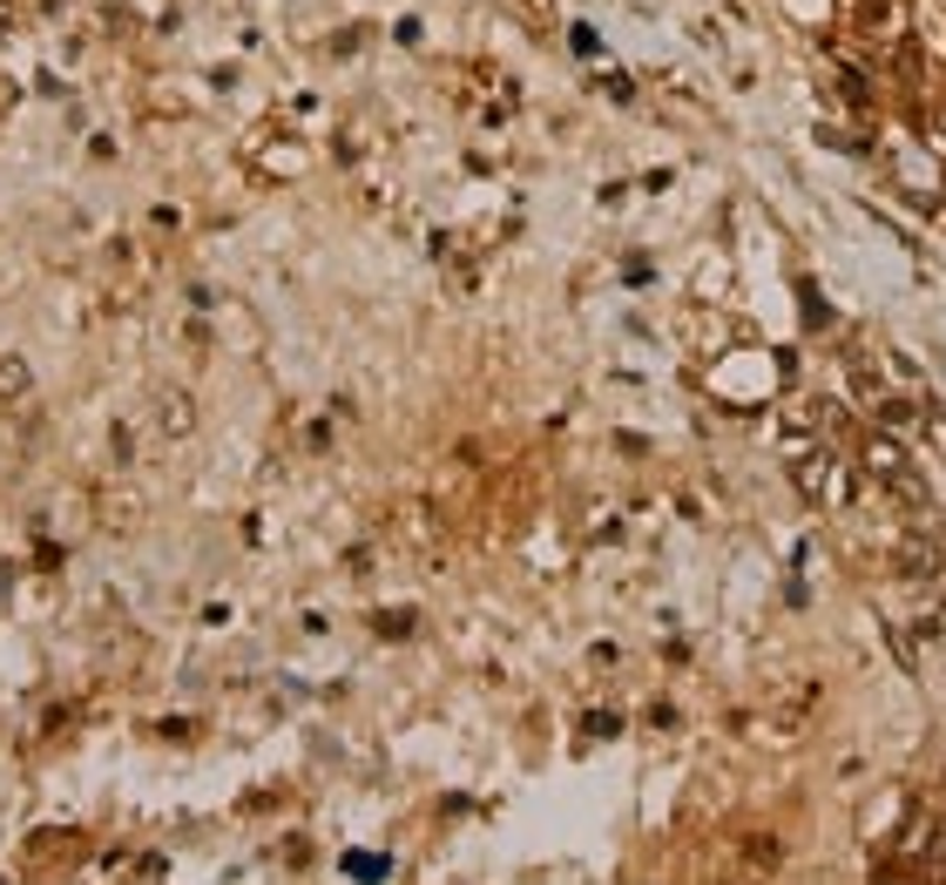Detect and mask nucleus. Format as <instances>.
I'll use <instances>...</instances> for the list:
<instances>
[{
  "label": "nucleus",
  "instance_id": "f257e3e1",
  "mask_svg": "<svg viewBox=\"0 0 946 885\" xmlns=\"http://www.w3.org/2000/svg\"><path fill=\"white\" fill-rule=\"evenodd\" d=\"M893 562H900V575H906V582H939V575H946V555H939V541H926V534H900Z\"/></svg>",
  "mask_w": 946,
  "mask_h": 885
},
{
  "label": "nucleus",
  "instance_id": "f03ea898",
  "mask_svg": "<svg viewBox=\"0 0 946 885\" xmlns=\"http://www.w3.org/2000/svg\"><path fill=\"white\" fill-rule=\"evenodd\" d=\"M744 865H751V872H777V865H785V852H777V839H751Z\"/></svg>",
  "mask_w": 946,
  "mask_h": 885
},
{
  "label": "nucleus",
  "instance_id": "7ed1b4c3",
  "mask_svg": "<svg viewBox=\"0 0 946 885\" xmlns=\"http://www.w3.org/2000/svg\"><path fill=\"white\" fill-rule=\"evenodd\" d=\"M879 419H885V426H906L913 406H906V399H879Z\"/></svg>",
  "mask_w": 946,
  "mask_h": 885
}]
</instances>
